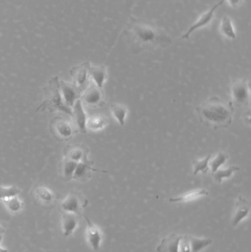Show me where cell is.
<instances>
[{"instance_id":"6da1fadb","label":"cell","mask_w":251,"mask_h":252,"mask_svg":"<svg viewBox=\"0 0 251 252\" xmlns=\"http://www.w3.org/2000/svg\"><path fill=\"white\" fill-rule=\"evenodd\" d=\"M125 33L131 50L135 53L166 47L172 42L166 31L141 19H131Z\"/></svg>"},{"instance_id":"7a4b0ae2","label":"cell","mask_w":251,"mask_h":252,"mask_svg":"<svg viewBox=\"0 0 251 252\" xmlns=\"http://www.w3.org/2000/svg\"><path fill=\"white\" fill-rule=\"evenodd\" d=\"M200 122L215 128H224L231 125L234 115L231 103H227L219 97H212L197 109Z\"/></svg>"},{"instance_id":"3957f363","label":"cell","mask_w":251,"mask_h":252,"mask_svg":"<svg viewBox=\"0 0 251 252\" xmlns=\"http://www.w3.org/2000/svg\"><path fill=\"white\" fill-rule=\"evenodd\" d=\"M212 244L209 238H196L189 235L170 234L162 240L157 252H200Z\"/></svg>"},{"instance_id":"277c9868","label":"cell","mask_w":251,"mask_h":252,"mask_svg":"<svg viewBox=\"0 0 251 252\" xmlns=\"http://www.w3.org/2000/svg\"><path fill=\"white\" fill-rule=\"evenodd\" d=\"M59 81L60 80L57 77H53L50 80L47 87L44 88L45 100L38 108V110L48 108V109L53 111V112L58 111V112H64V113L72 116V109H69L65 105L63 98H62Z\"/></svg>"},{"instance_id":"5b68a950","label":"cell","mask_w":251,"mask_h":252,"mask_svg":"<svg viewBox=\"0 0 251 252\" xmlns=\"http://www.w3.org/2000/svg\"><path fill=\"white\" fill-rule=\"evenodd\" d=\"M50 130L53 137L58 141L69 140L78 132L73 123L59 116L50 121Z\"/></svg>"},{"instance_id":"8992f818","label":"cell","mask_w":251,"mask_h":252,"mask_svg":"<svg viewBox=\"0 0 251 252\" xmlns=\"http://www.w3.org/2000/svg\"><path fill=\"white\" fill-rule=\"evenodd\" d=\"M232 104L243 107L250 105V87L247 80L238 79L233 82L231 87Z\"/></svg>"},{"instance_id":"52a82bcc","label":"cell","mask_w":251,"mask_h":252,"mask_svg":"<svg viewBox=\"0 0 251 252\" xmlns=\"http://www.w3.org/2000/svg\"><path fill=\"white\" fill-rule=\"evenodd\" d=\"M225 1V0H220L217 4H214L207 11L202 13V14L199 16L197 21L188 28L187 32L183 34L181 38H182V39H189L193 32H195L197 30L201 29V28H205V27L209 25V24L212 22V21L213 20L216 10H218L222 4H223Z\"/></svg>"},{"instance_id":"ba28073f","label":"cell","mask_w":251,"mask_h":252,"mask_svg":"<svg viewBox=\"0 0 251 252\" xmlns=\"http://www.w3.org/2000/svg\"><path fill=\"white\" fill-rule=\"evenodd\" d=\"M83 104L91 108L100 107L105 104L103 90L90 82L81 96Z\"/></svg>"},{"instance_id":"9c48e42d","label":"cell","mask_w":251,"mask_h":252,"mask_svg":"<svg viewBox=\"0 0 251 252\" xmlns=\"http://www.w3.org/2000/svg\"><path fill=\"white\" fill-rule=\"evenodd\" d=\"M87 205V201L80 192H72L61 201L60 209L64 213L80 216L83 209Z\"/></svg>"},{"instance_id":"30bf717a","label":"cell","mask_w":251,"mask_h":252,"mask_svg":"<svg viewBox=\"0 0 251 252\" xmlns=\"http://www.w3.org/2000/svg\"><path fill=\"white\" fill-rule=\"evenodd\" d=\"M89 64V62H85L82 64L74 66L70 70V75L73 78V84L79 89L81 93L87 88L91 82L88 74Z\"/></svg>"},{"instance_id":"8fae6325","label":"cell","mask_w":251,"mask_h":252,"mask_svg":"<svg viewBox=\"0 0 251 252\" xmlns=\"http://www.w3.org/2000/svg\"><path fill=\"white\" fill-rule=\"evenodd\" d=\"M60 94L65 105L72 109L77 100L81 99V93L73 83L59 81Z\"/></svg>"},{"instance_id":"7c38bea8","label":"cell","mask_w":251,"mask_h":252,"mask_svg":"<svg viewBox=\"0 0 251 252\" xmlns=\"http://www.w3.org/2000/svg\"><path fill=\"white\" fill-rule=\"evenodd\" d=\"M72 112L73 124L78 131L83 133H86V122L88 116L85 113L84 105L83 104L81 99L75 102V105L72 107Z\"/></svg>"},{"instance_id":"4fadbf2b","label":"cell","mask_w":251,"mask_h":252,"mask_svg":"<svg viewBox=\"0 0 251 252\" xmlns=\"http://www.w3.org/2000/svg\"><path fill=\"white\" fill-rule=\"evenodd\" d=\"M251 204L246 198L240 195L236 203L235 209L231 219V225L233 227L238 226L243 220L250 214Z\"/></svg>"},{"instance_id":"5bb4252c","label":"cell","mask_w":251,"mask_h":252,"mask_svg":"<svg viewBox=\"0 0 251 252\" xmlns=\"http://www.w3.org/2000/svg\"><path fill=\"white\" fill-rule=\"evenodd\" d=\"M32 195L39 204L45 207H53L56 203V197L53 190L43 185H38L32 190Z\"/></svg>"},{"instance_id":"9a60e30c","label":"cell","mask_w":251,"mask_h":252,"mask_svg":"<svg viewBox=\"0 0 251 252\" xmlns=\"http://www.w3.org/2000/svg\"><path fill=\"white\" fill-rule=\"evenodd\" d=\"M85 219L87 224L86 237L88 244L94 251H99L103 241L101 231L88 218L85 217Z\"/></svg>"},{"instance_id":"2e32d148","label":"cell","mask_w":251,"mask_h":252,"mask_svg":"<svg viewBox=\"0 0 251 252\" xmlns=\"http://www.w3.org/2000/svg\"><path fill=\"white\" fill-rule=\"evenodd\" d=\"M64 157L78 163L88 159V148L84 145H72L65 148Z\"/></svg>"},{"instance_id":"e0dca14e","label":"cell","mask_w":251,"mask_h":252,"mask_svg":"<svg viewBox=\"0 0 251 252\" xmlns=\"http://www.w3.org/2000/svg\"><path fill=\"white\" fill-rule=\"evenodd\" d=\"M92 161L88 159L78 162L74 173L73 179L78 182H85L91 177V172L98 171L93 168Z\"/></svg>"},{"instance_id":"ac0fdd59","label":"cell","mask_w":251,"mask_h":252,"mask_svg":"<svg viewBox=\"0 0 251 252\" xmlns=\"http://www.w3.org/2000/svg\"><path fill=\"white\" fill-rule=\"evenodd\" d=\"M79 216L73 213H62V232L65 238L70 236L76 230L79 223Z\"/></svg>"},{"instance_id":"d6986e66","label":"cell","mask_w":251,"mask_h":252,"mask_svg":"<svg viewBox=\"0 0 251 252\" xmlns=\"http://www.w3.org/2000/svg\"><path fill=\"white\" fill-rule=\"evenodd\" d=\"M88 74L90 80L98 88L103 90L108 78L107 69L105 66H88Z\"/></svg>"},{"instance_id":"ffe728a7","label":"cell","mask_w":251,"mask_h":252,"mask_svg":"<svg viewBox=\"0 0 251 252\" xmlns=\"http://www.w3.org/2000/svg\"><path fill=\"white\" fill-rule=\"evenodd\" d=\"M77 164L78 163L64 157L59 166L60 179L65 182L72 180Z\"/></svg>"},{"instance_id":"44dd1931","label":"cell","mask_w":251,"mask_h":252,"mask_svg":"<svg viewBox=\"0 0 251 252\" xmlns=\"http://www.w3.org/2000/svg\"><path fill=\"white\" fill-rule=\"evenodd\" d=\"M207 195H209V192L206 189H198L192 191V192H188V193L184 194V195H181V196L170 198L169 201L171 203L190 202V201L199 199V198L207 196Z\"/></svg>"},{"instance_id":"7402d4cb","label":"cell","mask_w":251,"mask_h":252,"mask_svg":"<svg viewBox=\"0 0 251 252\" xmlns=\"http://www.w3.org/2000/svg\"><path fill=\"white\" fill-rule=\"evenodd\" d=\"M109 121L107 117L102 115H93L88 117L86 122L87 130L98 131L103 130L109 125Z\"/></svg>"},{"instance_id":"603a6c76","label":"cell","mask_w":251,"mask_h":252,"mask_svg":"<svg viewBox=\"0 0 251 252\" xmlns=\"http://www.w3.org/2000/svg\"><path fill=\"white\" fill-rule=\"evenodd\" d=\"M220 32L225 38L229 39H235L237 38L235 29L233 25L232 19L229 16H224L221 19L220 25Z\"/></svg>"},{"instance_id":"cb8c5ba5","label":"cell","mask_w":251,"mask_h":252,"mask_svg":"<svg viewBox=\"0 0 251 252\" xmlns=\"http://www.w3.org/2000/svg\"><path fill=\"white\" fill-rule=\"evenodd\" d=\"M111 112L113 118L119 123V125L124 126L128 115V108L125 105L115 103L111 105Z\"/></svg>"},{"instance_id":"d4e9b609","label":"cell","mask_w":251,"mask_h":252,"mask_svg":"<svg viewBox=\"0 0 251 252\" xmlns=\"http://www.w3.org/2000/svg\"><path fill=\"white\" fill-rule=\"evenodd\" d=\"M239 170H240V167H237V166H230L227 168L219 169L218 171L213 173L212 176H213L215 182L221 183L225 179H230L234 175V173L238 171Z\"/></svg>"},{"instance_id":"484cf974","label":"cell","mask_w":251,"mask_h":252,"mask_svg":"<svg viewBox=\"0 0 251 252\" xmlns=\"http://www.w3.org/2000/svg\"><path fill=\"white\" fill-rule=\"evenodd\" d=\"M228 159V154L223 152L218 153L215 158H211L210 161H209V169H211L212 174L221 169V167L225 164Z\"/></svg>"},{"instance_id":"4316f807","label":"cell","mask_w":251,"mask_h":252,"mask_svg":"<svg viewBox=\"0 0 251 252\" xmlns=\"http://www.w3.org/2000/svg\"><path fill=\"white\" fill-rule=\"evenodd\" d=\"M2 201L7 210L13 214L19 213L23 209V202L18 197V195L17 196L7 198V199L3 200Z\"/></svg>"},{"instance_id":"83f0119b","label":"cell","mask_w":251,"mask_h":252,"mask_svg":"<svg viewBox=\"0 0 251 252\" xmlns=\"http://www.w3.org/2000/svg\"><path fill=\"white\" fill-rule=\"evenodd\" d=\"M212 158V155H208L207 157L201 158V159L195 160L193 161V167H194L193 173L194 175H197L200 173H207L209 170V161Z\"/></svg>"},{"instance_id":"f1b7e54d","label":"cell","mask_w":251,"mask_h":252,"mask_svg":"<svg viewBox=\"0 0 251 252\" xmlns=\"http://www.w3.org/2000/svg\"><path fill=\"white\" fill-rule=\"evenodd\" d=\"M21 192L22 190L15 185L8 187L0 186V200L3 201L11 197L17 196Z\"/></svg>"},{"instance_id":"f546056e","label":"cell","mask_w":251,"mask_h":252,"mask_svg":"<svg viewBox=\"0 0 251 252\" xmlns=\"http://www.w3.org/2000/svg\"><path fill=\"white\" fill-rule=\"evenodd\" d=\"M225 1H226L228 4L233 8H237L243 4L244 0H225Z\"/></svg>"},{"instance_id":"4dcf8cb0","label":"cell","mask_w":251,"mask_h":252,"mask_svg":"<svg viewBox=\"0 0 251 252\" xmlns=\"http://www.w3.org/2000/svg\"><path fill=\"white\" fill-rule=\"evenodd\" d=\"M0 252H8V250L4 248V247H0Z\"/></svg>"},{"instance_id":"1f68e13d","label":"cell","mask_w":251,"mask_h":252,"mask_svg":"<svg viewBox=\"0 0 251 252\" xmlns=\"http://www.w3.org/2000/svg\"><path fill=\"white\" fill-rule=\"evenodd\" d=\"M3 233H4V228L0 225V235H3Z\"/></svg>"},{"instance_id":"d6a6232c","label":"cell","mask_w":251,"mask_h":252,"mask_svg":"<svg viewBox=\"0 0 251 252\" xmlns=\"http://www.w3.org/2000/svg\"><path fill=\"white\" fill-rule=\"evenodd\" d=\"M2 235H0V244H1V241H2Z\"/></svg>"}]
</instances>
